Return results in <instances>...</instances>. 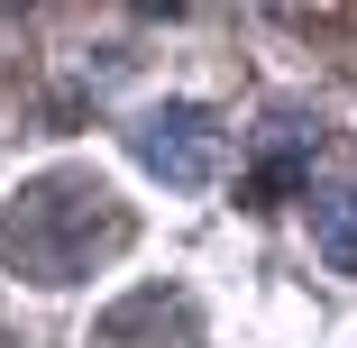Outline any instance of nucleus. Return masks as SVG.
<instances>
[{
	"label": "nucleus",
	"instance_id": "obj_2",
	"mask_svg": "<svg viewBox=\"0 0 357 348\" xmlns=\"http://www.w3.org/2000/svg\"><path fill=\"white\" fill-rule=\"evenodd\" d=\"M128 147H137V165H147L156 183L202 192L211 174L229 165V128H220V110H202V101H165V110H147L128 128Z\"/></svg>",
	"mask_w": 357,
	"mask_h": 348
},
{
	"label": "nucleus",
	"instance_id": "obj_4",
	"mask_svg": "<svg viewBox=\"0 0 357 348\" xmlns=\"http://www.w3.org/2000/svg\"><path fill=\"white\" fill-rule=\"evenodd\" d=\"M312 248H321L339 275H357V183H339V192L312 202Z\"/></svg>",
	"mask_w": 357,
	"mask_h": 348
},
{
	"label": "nucleus",
	"instance_id": "obj_1",
	"mask_svg": "<svg viewBox=\"0 0 357 348\" xmlns=\"http://www.w3.org/2000/svg\"><path fill=\"white\" fill-rule=\"evenodd\" d=\"M128 248V211L92 183V174H46L10 202V266L37 285H74L92 275V257Z\"/></svg>",
	"mask_w": 357,
	"mask_h": 348
},
{
	"label": "nucleus",
	"instance_id": "obj_3",
	"mask_svg": "<svg viewBox=\"0 0 357 348\" xmlns=\"http://www.w3.org/2000/svg\"><path fill=\"white\" fill-rule=\"evenodd\" d=\"M312 156H321V137L303 128V119H275L266 137H257V165H248V202H284L303 174H312Z\"/></svg>",
	"mask_w": 357,
	"mask_h": 348
}]
</instances>
